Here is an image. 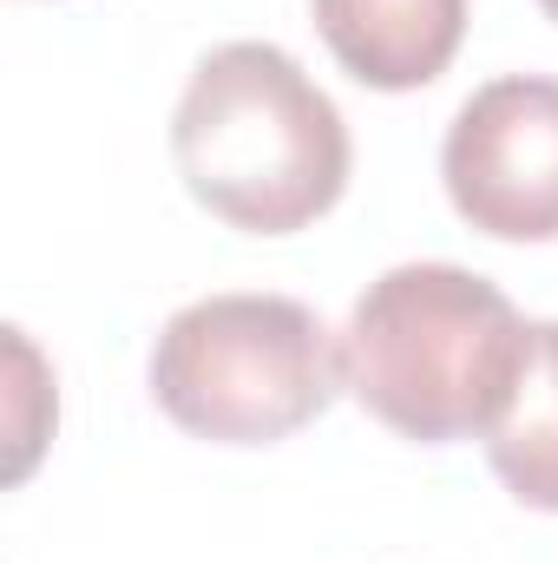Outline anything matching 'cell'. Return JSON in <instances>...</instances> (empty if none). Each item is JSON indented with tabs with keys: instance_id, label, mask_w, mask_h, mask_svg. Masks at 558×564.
Instances as JSON below:
<instances>
[{
	"instance_id": "cell-1",
	"label": "cell",
	"mask_w": 558,
	"mask_h": 564,
	"mask_svg": "<svg viewBox=\"0 0 558 564\" xmlns=\"http://www.w3.org/2000/svg\"><path fill=\"white\" fill-rule=\"evenodd\" d=\"M171 151L191 197L257 237L315 224L348 184V126L335 99L270 40H230L197 59Z\"/></svg>"
},
{
	"instance_id": "cell-2",
	"label": "cell",
	"mask_w": 558,
	"mask_h": 564,
	"mask_svg": "<svg viewBox=\"0 0 558 564\" xmlns=\"http://www.w3.org/2000/svg\"><path fill=\"white\" fill-rule=\"evenodd\" d=\"M533 322L460 263H401L348 315L342 381L408 440H466L500 421L526 368Z\"/></svg>"
},
{
	"instance_id": "cell-3",
	"label": "cell",
	"mask_w": 558,
	"mask_h": 564,
	"mask_svg": "<svg viewBox=\"0 0 558 564\" xmlns=\"http://www.w3.org/2000/svg\"><path fill=\"white\" fill-rule=\"evenodd\" d=\"M342 355L296 295H204L151 348V394L197 440L264 446L335 401Z\"/></svg>"
},
{
	"instance_id": "cell-4",
	"label": "cell",
	"mask_w": 558,
	"mask_h": 564,
	"mask_svg": "<svg viewBox=\"0 0 558 564\" xmlns=\"http://www.w3.org/2000/svg\"><path fill=\"white\" fill-rule=\"evenodd\" d=\"M453 210L506 243L558 237V79L513 73L480 86L440 144Z\"/></svg>"
},
{
	"instance_id": "cell-5",
	"label": "cell",
	"mask_w": 558,
	"mask_h": 564,
	"mask_svg": "<svg viewBox=\"0 0 558 564\" xmlns=\"http://www.w3.org/2000/svg\"><path fill=\"white\" fill-rule=\"evenodd\" d=\"M315 26L362 86L408 93L460 53L466 0H315Z\"/></svg>"
},
{
	"instance_id": "cell-6",
	"label": "cell",
	"mask_w": 558,
	"mask_h": 564,
	"mask_svg": "<svg viewBox=\"0 0 558 564\" xmlns=\"http://www.w3.org/2000/svg\"><path fill=\"white\" fill-rule=\"evenodd\" d=\"M486 459L519 506L558 512V322H533L513 401L486 426Z\"/></svg>"
},
{
	"instance_id": "cell-7",
	"label": "cell",
	"mask_w": 558,
	"mask_h": 564,
	"mask_svg": "<svg viewBox=\"0 0 558 564\" xmlns=\"http://www.w3.org/2000/svg\"><path fill=\"white\" fill-rule=\"evenodd\" d=\"M539 7H546V13H552V20H558V0H539Z\"/></svg>"
}]
</instances>
